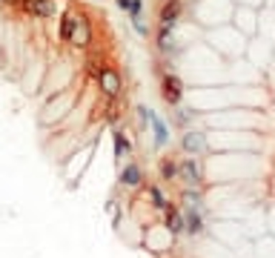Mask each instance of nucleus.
<instances>
[{"label": "nucleus", "mask_w": 275, "mask_h": 258, "mask_svg": "<svg viewBox=\"0 0 275 258\" xmlns=\"http://www.w3.org/2000/svg\"><path fill=\"white\" fill-rule=\"evenodd\" d=\"M98 80H101L103 95H109V98H115V95L121 92V78H118L115 69H103L101 75H98Z\"/></svg>", "instance_id": "1"}, {"label": "nucleus", "mask_w": 275, "mask_h": 258, "mask_svg": "<svg viewBox=\"0 0 275 258\" xmlns=\"http://www.w3.org/2000/svg\"><path fill=\"white\" fill-rule=\"evenodd\" d=\"M23 9L35 17H52L55 14V0H23Z\"/></svg>", "instance_id": "2"}, {"label": "nucleus", "mask_w": 275, "mask_h": 258, "mask_svg": "<svg viewBox=\"0 0 275 258\" xmlns=\"http://www.w3.org/2000/svg\"><path fill=\"white\" fill-rule=\"evenodd\" d=\"M78 20H80V14L63 12V17H60V37H63V40H72L75 29H78Z\"/></svg>", "instance_id": "3"}, {"label": "nucleus", "mask_w": 275, "mask_h": 258, "mask_svg": "<svg viewBox=\"0 0 275 258\" xmlns=\"http://www.w3.org/2000/svg\"><path fill=\"white\" fill-rule=\"evenodd\" d=\"M141 181H144V172H141V166H138V164L123 166V172H121V184L123 186H138Z\"/></svg>", "instance_id": "4"}, {"label": "nucleus", "mask_w": 275, "mask_h": 258, "mask_svg": "<svg viewBox=\"0 0 275 258\" xmlns=\"http://www.w3.org/2000/svg\"><path fill=\"white\" fill-rule=\"evenodd\" d=\"M164 95H167L169 103H178V98H181V83H178L175 75H167V78H164Z\"/></svg>", "instance_id": "5"}, {"label": "nucleus", "mask_w": 275, "mask_h": 258, "mask_svg": "<svg viewBox=\"0 0 275 258\" xmlns=\"http://www.w3.org/2000/svg\"><path fill=\"white\" fill-rule=\"evenodd\" d=\"M203 146H207V143H203L201 132H187V135H184V149H187V152L195 155V152H203Z\"/></svg>", "instance_id": "6"}, {"label": "nucleus", "mask_w": 275, "mask_h": 258, "mask_svg": "<svg viewBox=\"0 0 275 258\" xmlns=\"http://www.w3.org/2000/svg\"><path fill=\"white\" fill-rule=\"evenodd\" d=\"M181 175H184V181H187V184H192V186L201 181V172H198L195 161H184V164H181Z\"/></svg>", "instance_id": "7"}, {"label": "nucleus", "mask_w": 275, "mask_h": 258, "mask_svg": "<svg viewBox=\"0 0 275 258\" xmlns=\"http://www.w3.org/2000/svg\"><path fill=\"white\" fill-rule=\"evenodd\" d=\"M72 43L75 46H86L89 43V23L80 17L78 20V29H75V35H72Z\"/></svg>", "instance_id": "8"}, {"label": "nucleus", "mask_w": 275, "mask_h": 258, "mask_svg": "<svg viewBox=\"0 0 275 258\" xmlns=\"http://www.w3.org/2000/svg\"><path fill=\"white\" fill-rule=\"evenodd\" d=\"M152 129H155V143L158 146H164V143L169 141V132H167V126L158 121V118H152Z\"/></svg>", "instance_id": "9"}, {"label": "nucleus", "mask_w": 275, "mask_h": 258, "mask_svg": "<svg viewBox=\"0 0 275 258\" xmlns=\"http://www.w3.org/2000/svg\"><path fill=\"white\" fill-rule=\"evenodd\" d=\"M149 198H152V204H155V207L169 209V201H167V195L161 192V186H149Z\"/></svg>", "instance_id": "10"}, {"label": "nucleus", "mask_w": 275, "mask_h": 258, "mask_svg": "<svg viewBox=\"0 0 275 258\" xmlns=\"http://www.w3.org/2000/svg\"><path fill=\"white\" fill-rule=\"evenodd\" d=\"M126 152H129V138L123 135V132H118L115 135V158L126 155Z\"/></svg>", "instance_id": "11"}, {"label": "nucleus", "mask_w": 275, "mask_h": 258, "mask_svg": "<svg viewBox=\"0 0 275 258\" xmlns=\"http://www.w3.org/2000/svg\"><path fill=\"white\" fill-rule=\"evenodd\" d=\"M178 12H181V6H178V3H167V9H164V12H161V17H164V23H172L175 17H178Z\"/></svg>", "instance_id": "12"}, {"label": "nucleus", "mask_w": 275, "mask_h": 258, "mask_svg": "<svg viewBox=\"0 0 275 258\" xmlns=\"http://www.w3.org/2000/svg\"><path fill=\"white\" fill-rule=\"evenodd\" d=\"M161 175H164V178H175V175H178V164H175V161H161Z\"/></svg>", "instance_id": "13"}, {"label": "nucleus", "mask_w": 275, "mask_h": 258, "mask_svg": "<svg viewBox=\"0 0 275 258\" xmlns=\"http://www.w3.org/2000/svg\"><path fill=\"white\" fill-rule=\"evenodd\" d=\"M198 227H201L198 209H189V212H187V229H189V232H198Z\"/></svg>", "instance_id": "14"}, {"label": "nucleus", "mask_w": 275, "mask_h": 258, "mask_svg": "<svg viewBox=\"0 0 275 258\" xmlns=\"http://www.w3.org/2000/svg\"><path fill=\"white\" fill-rule=\"evenodd\" d=\"M141 9H144V3H141V0H129V6H126V12H129L132 17L138 20V14H141Z\"/></svg>", "instance_id": "15"}, {"label": "nucleus", "mask_w": 275, "mask_h": 258, "mask_svg": "<svg viewBox=\"0 0 275 258\" xmlns=\"http://www.w3.org/2000/svg\"><path fill=\"white\" fill-rule=\"evenodd\" d=\"M0 3H6V6H23V0H0Z\"/></svg>", "instance_id": "16"}]
</instances>
